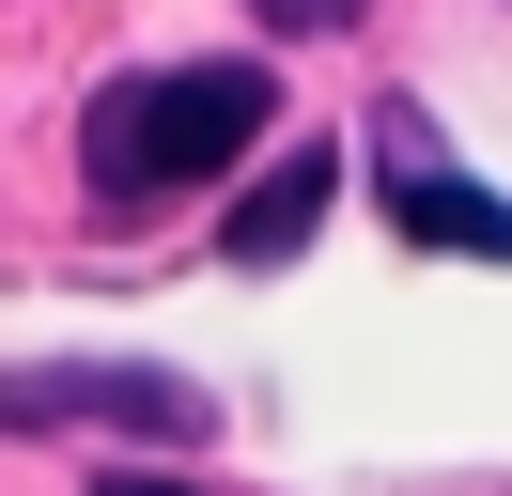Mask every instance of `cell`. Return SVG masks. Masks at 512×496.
Here are the masks:
<instances>
[{"label": "cell", "instance_id": "1", "mask_svg": "<svg viewBox=\"0 0 512 496\" xmlns=\"http://www.w3.org/2000/svg\"><path fill=\"white\" fill-rule=\"evenodd\" d=\"M264 124H280L264 62H156V78H109L78 109V171H94V202H171V186L233 171Z\"/></svg>", "mask_w": 512, "mask_h": 496}, {"label": "cell", "instance_id": "2", "mask_svg": "<svg viewBox=\"0 0 512 496\" xmlns=\"http://www.w3.org/2000/svg\"><path fill=\"white\" fill-rule=\"evenodd\" d=\"M373 171H388V233H404V248L512 264V202H497V186H466V171L435 155V109H404V93H388V109H373Z\"/></svg>", "mask_w": 512, "mask_h": 496}, {"label": "cell", "instance_id": "3", "mask_svg": "<svg viewBox=\"0 0 512 496\" xmlns=\"http://www.w3.org/2000/svg\"><path fill=\"white\" fill-rule=\"evenodd\" d=\"M16 419H140L187 450L202 434V388H171V372H0V434Z\"/></svg>", "mask_w": 512, "mask_h": 496}, {"label": "cell", "instance_id": "4", "mask_svg": "<svg viewBox=\"0 0 512 496\" xmlns=\"http://www.w3.org/2000/svg\"><path fill=\"white\" fill-rule=\"evenodd\" d=\"M326 186H342V155H311V140H295L280 171L233 202V264H295V248L326 233Z\"/></svg>", "mask_w": 512, "mask_h": 496}, {"label": "cell", "instance_id": "5", "mask_svg": "<svg viewBox=\"0 0 512 496\" xmlns=\"http://www.w3.org/2000/svg\"><path fill=\"white\" fill-rule=\"evenodd\" d=\"M249 16H264V31H342L357 0H249Z\"/></svg>", "mask_w": 512, "mask_h": 496}, {"label": "cell", "instance_id": "6", "mask_svg": "<svg viewBox=\"0 0 512 496\" xmlns=\"http://www.w3.org/2000/svg\"><path fill=\"white\" fill-rule=\"evenodd\" d=\"M94 496H187V481H156V465H109V481Z\"/></svg>", "mask_w": 512, "mask_h": 496}]
</instances>
